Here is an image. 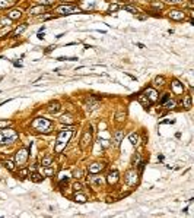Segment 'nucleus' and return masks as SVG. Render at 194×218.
Wrapping results in <instances>:
<instances>
[{
  "instance_id": "f257e3e1",
  "label": "nucleus",
  "mask_w": 194,
  "mask_h": 218,
  "mask_svg": "<svg viewBox=\"0 0 194 218\" xmlns=\"http://www.w3.org/2000/svg\"><path fill=\"white\" fill-rule=\"evenodd\" d=\"M72 135H73V128H64V131H61L57 135V141H56V152H61L66 145L69 143V141L72 139Z\"/></svg>"
},
{
  "instance_id": "6e6552de",
  "label": "nucleus",
  "mask_w": 194,
  "mask_h": 218,
  "mask_svg": "<svg viewBox=\"0 0 194 218\" xmlns=\"http://www.w3.org/2000/svg\"><path fill=\"white\" fill-rule=\"evenodd\" d=\"M171 88H172V92L177 94V95H183V94H184V85H183V82H180V81H177V79L172 81Z\"/></svg>"
},
{
  "instance_id": "c85d7f7f",
  "label": "nucleus",
  "mask_w": 194,
  "mask_h": 218,
  "mask_svg": "<svg viewBox=\"0 0 194 218\" xmlns=\"http://www.w3.org/2000/svg\"><path fill=\"white\" fill-rule=\"evenodd\" d=\"M57 60L58 62H64V60H70V62H75V60H78V57H57Z\"/></svg>"
},
{
  "instance_id": "7ed1b4c3",
  "label": "nucleus",
  "mask_w": 194,
  "mask_h": 218,
  "mask_svg": "<svg viewBox=\"0 0 194 218\" xmlns=\"http://www.w3.org/2000/svg\"><path fill=\"white\" fill-rule=\"evenodd\" d=\"M19 138L18 132L13 129H0V145H9L13 143L16 139Z\"/></svg>"
},
{
  "instance_id": "cd10ccee",
  "label": "nucleus",
  "mask_w": 194,
  "mask_h": 218,
  "mask_svg": "<svg viewBox=\"0 0 194 218\" xmlns=\"http://www.w3.org/2000/svg\"><path fill=\"white\" fill-rule=\"evenodd\" d=\"M139 101H140L142 104H145V105H148V104H149V100L146 98V95H145V94H142V95L139 97Z\"/></svg>"
},
{
  "instance_id": "b1692460",
  "label": "nucleus",
  "mask_w": 194,
  "mask_h": 218,
  "mask_svg": "<svg viewBox=\"0 0 194 218\" xmlns=\"http://www.w3.org/2000/svg\"><path fill=\"white\" fill-rule=\"evenodd\" d=\"M162 105H163L165 108L171 110V108H174V107H175V101H174V100H169V98H168V100H166V101H165V103H163Z\"/></svg>"
},
{
  "instance_id": "79ce46f5",
  "label": "nucleus",
  "mask_w": 194,
  "mask_h": 218,
  "mask_svg": "<svg viewBox=\"0 0 194 218\" xmlns=\"http://www.w3.org/2000/svg\"><path fill=\"white\" fill-rule=\"evenodd\" d=\"M93 183H96V184H102V183H104V180H102V179H95V180H93Z\"/></svg>"
},
{
  "instance_id": "aec40b11",
  "label": "nucleus",
  "mask_w": 194,
  "mask_h": 218,
  "mask_svg": "<svg viewBox=\"0 0 194 218\" xmlns=\"http://www.w3.org/2000/svg\"><path fill=\"white\" fill-rule=\"evenodd\" d=\"M60 108H61V105H60L57 101H56V103H51V104L48 105V111H50V113H57Z\"/></svg>"
},
{
  "instance_id": "ea45409f",
  "label": "nucleus",
  "mask_w": 194,
  "mask_h": 218,
  "mask_svg": "<svg viewBox=\"0 0 194 218\" xmlns=\"http://www.w3.org/2000/svg\"><path fill=\"white\" fill-rule=\"evenodd\" d=\"M73 187H75V190H76V192H79V190L82 189V184H80V183H75V184H73Z\"/></svg>"
},
{
  "instance_id": "2f4dec72",
  "label": "nucleus",
  "mask_w": 194,
  "mask_h": 218,
  "mask_svg": "<svg viewBox=\"0 0 194 218\" xmlns=\"http://www.w3.org/2000/svg\"><path fill=\"white\" fill-rule=\"evenodd\" d=\"M10 126V122H7V120H0V129H6V128H9Z\"/></svg>"
},
{
  "instance_id": "412c9836",
  "label": "nucleus",
  "mask_w": 194,
  "mask_h": 218,
  "mask_svg": "<svg viewBox=\"0 0 194 218\" xmlns=\"http://www.w3.org/2000/svg\"><path fill=\"white\" fill-rule=\"evenodd\" d=\"M26 28H28V25H26V24H22L21 27H18V28L13 31V35H15V37H19V35H21V34H22Z\"/></svg>"
},
{
  "instance_id": "7c9ffc66",
  "label": "nucleus",
  "mask_w": 194,
  "mask_h": 218,
  "mask_svg": "<svg viewBox=\"0 0 194 218\" xmlns=\"http://www.w3.org/2000/svg\"><path fill=\"white\" fill-rule=\"evenodd\" d=\"M13 164H15V161H6V163H4V166H6L10 171H13V170H15V166H13Z\"/></svg>"
},
{
  "instance_id": "5701e85b",
  "label": "nucleus",
  "mask_w": 194,
  "mask_h": 218,
  "mask_svg": "<svg viewBox=\"0 0 194 218\" xmlns=\"http://www.w3.org/2000/svg\"><path fill=\"white\" fill-rule=\"evenodd\" d=\"M183 105L185 107V108H190L191 107V97L187 94V95H184V101H183Z\"/></svg>"
},
{
  "instance_id": "4be33fe9",
  "label": "nucleus",
  "mask_w": 194,
  "mask_h": 218,
  "mask_svg": "<svg viewBox=\"0 0 194 218\" xmlns=\"http://www.w3.org/2000/svg\"><path fill=\"white\" fill-rule=\"evenodd\" d=\"M75 201H76L78 204H85V202L88 201V198H86L83 193H76V195H75Z\"/></svg>"
},
{
  "instance_id": "6ab92c4d",
  "label": "nucleus",
  "mask_w": 194,
  "mask_h": 218,
  "mask_svg": "<svg viewBox=\"0 0 194 218\" xmlns=\"http://www.w3.org/2000/svg\"><path fill=\"white\" fill-rule=\"evenodd\" d=\"M60 122H61V123H66V125H73V123H75V120L72 119L70 114H63V116L60 117Z\"/></svg>"
},
{
  "instance_id": "bb28decb",
  "label": "nucleus",
  "mask_w": 194,
  "mask_h": 218,
  "mask_svg": "<svg viewBox=\"0 0 194 218\" xmlns=\"http://www.w3.org/2000/svg\"><path fill=\"white\" fill-rule=\"evenodd\" d=\"M155 87H162L163 84H165V79H163V76H156L155 78Z\"/></svg>"
},
{
  "instance_id": "ddd939ff",
  "label": "nucleus",
  "mask_w": 194,
  "mask_h": 218,
  "mask_svg": "<svg viewBox=\"0 0 194 218\" xmlns=\"http://www.w3.org/2000/svg\"><path fill=\"white\" fill-rule=\"evenodd\" d=\"M98 107H99V101H98L96 98L91 97V98L88 100V105H86L88 111H93V110H95V108H98Z\"/></svg>"
},
{
  "instance_id": "2eb2a0df",
  "label": "nucleus",
  "mask_w": 194,
  "mask_h": 218,
  "mask_svg": "<svg viewBox=\"0 0 194 218\" xmlns=\"http://www.w3.org/2000/svg\"><path fill=\"white\" fill-rule=\"evenodd\" d=\"M128 141H130V143H131L133 146H137V145L140 143V136H139L136 132H133V133H130V136H128Z\"/></svg>"
},
{
  "instance_id": "f704fd0d",
  "label": "nucleus",
  "mask_w": 194,
  "mask_h": 218,
  "mask_svg": "<svg viewBox=\"0 0 194 218\" xmlns=\"http://www.w3.org/2000/svg\"><path fill=\"white\" fill-rule=\"evenodd\" d=\"M124 117H126V114H124V113H118V114H117V122H123V120H124Z\"/></svg>"
},
{
  "instance_id": "a19ab883",
  "label": "nucleus",
  "mask_w": 194,
  "mask_h": 218,
  "mask_svg": "<svg viewBox=\"0 0 194 218\" xmlns=\"http://www.w3.org/2000/svg\"><path fill=\"white\" fill-rule=\"evenodd\" d=\"M6 22L9 24V22H10V19H6V18H3V19L0 21V24H1V25H6Z\"/></svg>"
},
{
  "instance_id": "20e7f679",
  "label": "nucleus",
  "mask_w": 194,
  "mask_h": 218,
  "mask_svg": "<svg viewBox=\"0 0 194 218\" xmlns=\"http://www.w3.org/2000/svg\"><path fill=\"white\" fill-rule=\"evenodd\" d=\"M28 158H29V151H28L26 148H21V149L16 152V155H15V164L21 169V167H24V166L26 164Z\"/></svg>"
},
{
  "instance_id": "1a4fd4ad",
  "label": "nucleus",
  "mask_w": 194,
  "mask_h": 218,
  "mask_svg": "<svg viewBox=\"0 0 194 218\" xmlns=\"http://www.w3.org/2000/svg\"><path fill=\"white\" fill-rule=\"evenodd\" d=\"M91 142H92V132L86 131L85 133H83V136H82V142H80V145H82V148H88V146L91 145Z\"/></svg>"
},
{
  "instance_id": "4468645a",
  "label": "nucleus",
  "mask_w": 194,
  "mask_h": 218,
  "mask_svg": "<svg viewBox=\"0 0 194 218\" xmlns=\"http://www.w3.org/2000/svg\"><path fill=\"white\" fill-rule=\"evenodd\" d=\"M124 139V132L123 131H117L116 135H114V146L118 148L120 146V143H121V141Z\"/></svg>"
},
{
  "instance_id": "4c0bfd02",
  "label": "nucleus",
  "mask_w": 194,
  "mask_h": 218,
  "mask_svg": "<svg viewBox=\"0 0 194 218\" xmlns=\"http://www.w3.org/2000/svg\"><path fill=\"white\" fill-rule=\"evenodd\" d=\"M116 10H118V4H111L110 6V12H116Z\"/></svg>"
},
{
  "instance_id": "9d476101",
  "label": "nucleus",
  "mask_w": 194,
  "mask_h": 218,
  "mask_svg": "<svg viewBox=\"0 0 194 218\" xmlns=\"http://www.w3.org/2000/svg\"><path fill=\"white\" fill-rule=\"evenodd\" d=\"M169 18H171L172 21H183V19L185 18V13H184L183 10L175 9V10H171V12H169Z\"/></svg>"
},
{
  "instance_id": "39448f33",
  "label": "nucleus",
  "mask_w": 194,
  "mask_h": 218,
  "mask_svg": "<svg viewBox=\"0 0 194 218\" xmlns=\"http://www.w3.org/2000/svg\"><path fill=\"white\" fill-rule=\"evenodd\" d=\"M58 15H72V13H79V7L73 6V4H63V6H58L57 10H56Z\"/></svg>"
},
{
  "instance_id": "a878e982",
  "label": "nucleus",
  "mask_w": 194,
  "mask_h": 218,
  "mask_svg": "<svg viewBox=\"0 0 194 218\" xmlns=\"http://www.w3.org/2000/svg\"><path fill=\"white\" fill-rule=\"evenodd\" d=\"M42 179H44V176H41L39 173H37V171H34V173L31 174V180H32V181H41Z\"/></svg>"
},
{
  "instance_id": "c756f323",
  "label": "nucleus",
  "mask_w": 194,
  "mask_h": 218,
  "mask_svg": "<svg viewBox=\"0 0 194 218\" xmlns=\"http://www.w3.org/2000/svg\"><path fill=\"white\" fill-rule=\"evenodd\" d=\"M99 145H101L102 148H108V146H110V142H108L107 139H101V138H99Z\"/></svg>"
},
{
  "instance_id": "f3484780",
  "label": "nucleus",
  "mask_w": 194,
  "mask_h": 218,
  "mask_svg": "<svg viewBox=\"0 0 194 218\" xmlns=\"http://www.w3.org/2000/svg\"><path fill=\"white\" fill-rule=\"evenodd\" d=\"M28 12H29L31 15H38V13L45 12V6H42V4H39V6H32V7H29Z\"/></svg>"
},
{
  "instance_id": "473e14b6",
  "label": "nucleus",
  "mask_w": 194,
  "mask_h": 218,
  "mask_svg": "<svg viewBox=\"0 0 194 218\" xmlns=\"http://www.w3.org/2000/svg\"><path fill=\"white\" fill-rule=\"evenodd\" d=\"M124 10H127V12H130V13H137V9L133 7V6H124Z\"/></svg>"
},
{
  "instance_id": "e433bc0d",
  "label": "nucleus",
  "mask_w": 194,
  "mask_h": 218,
  "mask_svg": "<svg viewBox=\"0 0 194 218\" xmlns=\"http://www.w3.org/2000/svg\"><path fill=\"white\" fill-rule=\"evenodd\" d=\"M165 3H171V4H178V3H183V0H165Z\"/></svg>"
},
{
  "instance_id": "37998d69",
  "label": "nucleus",
  "mask_w": 194,
  "mask_h": 218,
  "mask_svg": "<svg viewBox=\"0 0 194 218\" xmlns=\"http://www.w3.org/2000/svg\"><path fill=\"white\" fill-rule=\"evenodd\" d=\"M26 173H28L26 170H21V176H22V177H25V176H26Z\"/></svg>"
},
{
  "instance_id": "72a5a7b5",
  "label": "nucleus",
  "mask_w": 194,
  "mask_h": 218,
  "mask_svg": "<svg viewBox=\"0 0 194 218\" xmlns=\"http://www.w3.org/2000/svg\"><path fill=\"white\" fill-rule=\"evenodd\" d=\"M73 176H75L76 179H80V177H82V170H79V169L73 170Z\"/></svg>"
},
{
  "instance_id": "a211bd4d",
  "label": "nucleus",
  "mask_w": 194,
  "mask_h": 218,
  "mask_svg": "<svg viewBox=\"0 0 194 218\" xmlns=\"http://www.w3.org/2000/svg\"><path fill=\"white\" fill-rule=\"evenodd\" d=\"M16 3V0H0V9H7L12 7Z\"/></svg>"
},
{
  "instance_id": "58836bf2",
  "label": "nucleus",
  "mask_w": 194,
  "mask_h": 218,
  "mask_svg": "<svg viewBox=\"0 0 194 218\" xmlns=\"http://www.w3.org/2000/svg\"><path fill=\"white\" fill-rule=\"evenodd\" d=\"M168 98H169V95H168V94H163V95H162V100H160V104H163Z\"/></svg>"
},
{
  "instance_id": "393cba45",
  "label": "nucleus",
  "mask_w": 194,
  "mask_h": 218,
  "mask_svg": "<svg viewBox=\"0 0 194 218\" xmlns=\"http://www.w3.org/2000/svg\"><path fill=\"white\" fill-rule=\"evenodd\" d=\"M51 163H53V157H51V155H47V157L42 158V166H44V167H50Z\"/></svg>"
},
{
  "instance_id": "423d86ee",
  "label": "nucleus",
  "mask_w": 194,
  "mask_h": 218,
  "mask_svg": "<svg viewBox=\"0 0 194 218\" xmlns=\"http://www.w3.org/2000/svg\"><path fill=\"white\" fill-rule=\"evenodd\" d=\"M137 181H139V176L136 173V170H128L126 173V183L128 186H134L137 184Z\"/></svg>"
},
{
  "instance_id": "9b49d317",
  "label": "nucleus",
  "mask_w": 194,
  "mask_h": 218,
  "mask_svg": "<svg viewBox=\"0 0 194 218\" xmlns=\"http://www.w3.org/2000/svg\"><path fill=\"white\" fill-rule=\"evenodd\" d=\"M104 167H105V164H102V163H93V164L89 166V173L91 174H98V173H101L104 170Z\"/></svg>"
},
{
  "instance_id": "0eeeda50",
  "label": "nucleus",
  "mask_w": 194,
  "mask_h": 218,
  "mask_svg": "<svg viewBox=\"0 0 194 218\" xmlns=\"http://www.w3.org/2000/svg\"><path fill=\"white\" fill-rule=\"evenodd\" d=\"M145 95H146V98H148L150 103H155V101L159 100V94H158V91H156L155 88H146Z\"/></svg>"
},
{
  "instance_id": "c9c22d12",
  "label": "nucleus",
  "mask_w": 194,
  "mask_h": 218,
  "mask_svg": "<svg viewBox=\"0 0 194 218\" xmlns=\"http://www.w3.org/2000/svg\"><path fill=\"white\" fill-rule=\"evenodd\" d=\"M54 0H39V3L42 4V6H48V4H51Z\"/></svg>"
},
{
  "instance_id": "dca6fc26",
  "label": "nucleus",
  "mask_w": 194,
  "mask_h": 218,
  "mask_svg": "<svg viewBox=\"0 0 194 218\" xmlns=\"http://www.w3.org/2000/svg\"><path fill=\"white\" fill-rule=\"evenodd\" d=\"M9 19H19L22 16V10L21 9H12L9 13H7Z\"/></svg>"
},
{
  "instance_id": "f03ea898",
  "label": "nucleus",
  "mask_w": 194,
  "mask_h": 218,
  "mask_svg": "<svg viewBox=\"0 0 194 218\" xmlns=\"http://www.w3.org/2000/svg\"><path fill=\"white\" fill-rule=\"evenodd\" d=\"M32 129H35L39 133H48L53 129V122H50L48 119H44V117H37L32 122Z\"/></svg>"
},
{
  "instance_id": "f8f14e48",
  "label": "nucleus",
  "mask_w": 194,
  "mask_h": 218,
  "mask_svg": "<svg viewBox=\"0 0 194 218\" xmlns=\"http://www.w3.org/2000/svg\"><path fill=\"white\" fill-rule=\"evenodd\" d=\"M118 179H120V173L117 171V170H111L108 176H107V181L110 183V184H116L117 181H118Z\"/></svg>"
}]
</instances>
